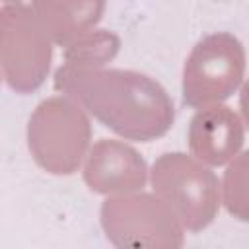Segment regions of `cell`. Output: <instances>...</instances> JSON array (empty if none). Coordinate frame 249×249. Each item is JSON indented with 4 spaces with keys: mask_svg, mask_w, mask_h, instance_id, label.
<instances>
[{
    "mask_svg": "<svg viewBox=\"0 0 249 249\" xmlns=\"http://www.w3.org/2000/svg\"><path fill=\"white\" fill-rule=\"evenodd\" d=\"M54 88L126 140H156L175 119L173 101L163 86L136 70L62 64L54 72Z\"/></svg>",
    "mask_w": 249,
    "mask_h": 249,
    "instance_id": "6da1fadb",
    "label": "cell"
},
{
    "mask_svg": "<svg viewBox=\"0 0 249 249\" xmlns=\"http://www.w3.org/2000/svg\"><path fill=\"white\" fill-rule=\"evenodd\" d=\"M91 138L84 107L68 95L43 99L27 123V148L35 163L53 175L78 171Z\"/></svg>",
    "mask_w": 249,
    "mask_h": 249,
    "instance_id": "7a4b0ae2",
    "label": "cell"
},
{
    "mask_svg": "<svg viewBox=\"0 0 249 249\" xmlns=\"http://www.w3.org/2000/svg\"><path fill=\"white\" fill-rule=\"evenodd\" d=\"M99 218L115 249H183V224L158 195L109 196Z\"/></svg>",
    "mask_w": 249,
    "mask_h": 249,
    "instance_id": "3957f363",
    "label": "cell"
},
{
    "mask_svg": "<svg viewBox=\"0 0 249 249\" xmlns=\"http://www.w3.org/2000/svg\"><path fill=\"white\" fill-rule=\"evenodd\" d=\"M152 187L191 231L204 230L218 214V177L198 160L183 152H165L154 161Z\"/></svg>",
    "mask_w": 249,
    "mask_h": 249,
    "instance_id": "277c9868",
    "label": "cell"
},
{
    "mask_svg": "<svg viewBox=\"0 0 249 249\" xmlns=\"http://www.w3.org/2000/svg\"><path fill=\"white\" fill-rule=\"evenodd\" d=\"M31 4L6 2L0 8L2 76L18 93H31L45 82L53 45Z\"/></svg>",
    "mask_w": 249,
    "mask_h": 249,
    "instance_id": "5b68a950",
    "label": "cell"
},
{
    "mask_svg": "<svg viewBox=\"0 0 249 249\" xmlns=\"http://www.w3.org/2000/svg\"><path fill=\"white\" fill-rule=\"evenodd\" d=\"M245 74V49L231 33L202 37L183 66V101L204 109L228 99Z\"/></svg>",
    "mask_w": 249,
    "mask_h": 249,
    "instance_id": "8992f818",
    "label": "cell"
},
{
    "mask_svg": "<svg viewBox=\"0 0 249 249\" xmlns=\"http://www.w3.org/2000/svg\"><path fill=\"white\" fill-rule=\"evenodd\" d=\"M148 179L144 158L121 140H97L84 165L86 185L99 195H128L142 191Z\"/></svg>",
    "mask_w": 249,
    "mask_h": 249,
    "instance_id": "52a82bcc",
    "label": "cell"
},
{
    "mask_svg": "<svg viewBox=\"0 0 249 249\" xmlns=\"http://www.w3.org/2000/svg\"><path fill=\"white\" fill-rule=\"evenodd\" d=\"M243 123L228 105L198 109L189 123V148L208 165H224L243 146Z\"/></svg>",
    "mask_w": 249,
    "mask_h": 249,
    "instance_id": "ba28073f",
    "label": "cell"
},
{
    "mask_svg": "<svg viewBox=\"0 0 249 249\" xmlns=\"http://www.w3.org/2000/svg\"><path fill=\"white\" fill-rule=\"evenodd\" d=\"M41 25L53 43L64 49L78 37L91 31L105 10L103 2H31Z\"/></svg>",
    "mask_w": 249,
    "mask_h": 249,
    "instance_id": "9c48e42d",
    "label": "cell"
},
{
    "mask_svg": "<svg viewBox=\"0 0 249 249\" xmlns=\"http://www.w3.org/2000/svg\"><path fill=\"white\" fill-rule=\"evenodd\" d=\"M121 39L107 29H93L78 37L64 49V66L70 68H103L119 53Z\"/></svg>",
    "mask_w": 249,
    "mask_h": 249,
    "instance_id": "30bf717a",
    "label": "cell"
},
{
    "mask_svg": "<svg viewBox=\"0 0 249 249\" xmlns=\"http://www.w3.org/2000/svg\"><path fill=\"white\" fill-rule=\"evenodd\" d=\"M224 204L226 210L241 222H249V150L235 156L224 171Z\"/></svg>",
    "mask_w": 249,
    "mask_h": 249,
    "instance_id": "8fae6325",
    "label": "cell"
},
{
    "mask_svg": "<svg viewBox=\"0 0 249 249\" xmlns=\"http://www.w3.org/2000/svg\"><path fill=\"white\" fill-rule=\"evenodd\" d=\"M239 107H241V113H243V119L249 126V80L243 84L241 88V93H239Z\"/></svg>",
    "mask_w": 249,
    "mask_h": 249,
    "instance_id": "7c38bea8",
    "label": "cell"
}]
</instances>
